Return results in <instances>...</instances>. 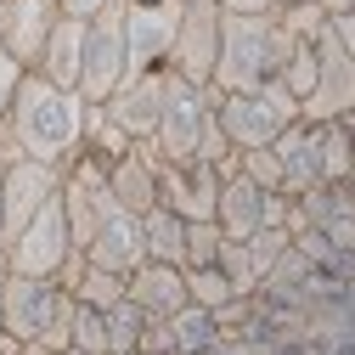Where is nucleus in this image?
Masks as SVG:
<instances>
[{"label":"nucleus","instance_id":"20","mask_svg":"<svg viewBox=\"0 0 355 355\" xmlns=\"http://www.w3.org/2000/svg\"><path fill=\"white\" fill-rule=\"evenodd\" d=\"M277 164H282V192L304 198L310 187H322V158H316V124L310 119H293L282 136L271 141Z\"/></svg>","mask_w":355,"mask_h":355},{"label":"nucleus","instance_id":"10","mask_svg":"<svg viewBox=\"0 0 355 355\" xmlns=\"http://www.w3.org/2000/svg\"><path fill=\"white\" fill-rule=\"evenodd\" d=\"M73 293L57 282V277H23V271H6V282H0V310H6V333H17L23 344L40 338L57 310L68 304Z\"/></svg>","mask_w":355,"mask_h":355},{"label":"nucleus","instance_id":"19","mask_svg":"<svg viewBox=\"0 0 355 355\" xmlns=\"http://www.w3.org/2000/svg\"><path fill=\"white\" fill-rule=\"evenodd\" d=\"M158 164H164V153H158L153 141H136L119 164H107V187H113L119 209L147 214V209L158 203Z\"/></svg>","mask_w":355,"mask_h":355},{"label":"nucleus","instance_id":"1","mask_svg":"<svg viewBox=\"0 0 355 355\" xmlns=\"http://www.w3.org/2000/svg\"><path fill=\"white\" fill-rule=\"evenodd\" d=\"M85 102L79 91H62L46 73H23L12 113L0 124V164L6 158H40V164H57L68 169L79 141H85Z\"/></svg>","mask_w":355,"mask_h":355},{"label":"nucleus","instance_id":"16","mask_svg":"<svg viewBox=\"0 0 355 355\" xmlns=\"http://www.w3.org/2000/svg\"><path fill=\"white\" fill-rule=\"evenodd\" d=\"M102 107H107V119L124 130L130 141H153V136H158V113H164V68L124 73V85H119Z\"/></svg>","mask_w":355,"mask_h":355},{"label":"nucleus","instance_id":"3","mask_svg":"<svg viewBox=\"0 0 355 355\" xmlns=\"http://www.w3.org/2000/svg\"><path fill=\"white\" fill-rule=\"evenodd\" d=\"M214 119H220V130H226V141L237 153L271 147L282 130L299 119V96L288 91L282 79H265V85H254V91H220Z\"/></svg>","mask_w":355,"mask_h":355},{"label":"nucleus","instance_id":"26","mask_svg":"<svg viewBox=\"0 0 355 355\" xmlns=\"http://www.w3.org/2000/svg\"><path fill=\"white\" fill-rule=\"evenodd\" d=\"M130 147H136V141H130L124 130L107 119V107H102V102L85 107V141H79V153H85V158H96V164H119Z\"/></svg>","mask_w":355,"mask_h":355},{"label":"nucleus","instance_id":"8","mask_svg":"<svg viewBox=\"0 0 355 355\" xmlns=\"http://www.w3.org/2000/svg\"><path fill=\"white\" fill-rule=\"evenodd\" d=\"M57 192H62V169L57 164L6 158V181H0V243H12Z\"/></svg>","mask_w":355,"mask_h":355},{"label":"nucleus","instance_id":"17","mask_svg":"<svg viewBox=\"0 0 355 355\" xmlns=\"http://www.w3.org/2000/svg\"><path fill=\"white\" fill-rule=\"evenodd\" d=\"M124 293H130V304H141L147 322H169L181 304H192L187 299V271L181 265H164V259H141L124 277Z\"/></svg>","mask_w":355,"mask_h":355},{"label":"nucleus","instance_id":"15","mask_svg":"<svg viewBox=\"0 0 355 355\" xmlns=\"http://www.w3.org/2000/svg\"><path fill=\"white\" fill-rule=\"evenodd\" d=\"M62 17V0H0V46L23 68H40V51Z\"/></svg>","mask_w":355,"mask_h":355},{"label":"nucleus","instance_id":"9","mask_svg":"<svg viewBox=\"0 0 355 355\" xmlns=\"http://www.w3.org/2000/svg\"><path fill=\"white\" fill-rule=\"evenodd\" d=\"M349 107H355V57L344 51L333 23H322V34H316V85H310L299 119L322 124V119H344Z\"/></svg>","mask_w":355,"mask_h":355},{"label":"nucleus","instance_id":"25","mask_svg":"<svg viewBox=\"0 0 355 355\" xmlns=\"http://www.w3.org/2000/svg\"><path fill=\"white\" fill-rule=\"evenodd\" d=\"M316 158H322V187L355 175V141H349L344 119H322L316 124Z\"/></svg>","mask_w":355,"mask_h":355},{"label":"nucleus","instance_id":"29","mask_svg":"<svg viewBox=\"0 0 355 355\" xmlns=\"http://www.w3.org/2000/svg\"><path fill=\"white\" fill-rule=\"evenodd\" d=\"M79 304H91V310H113L119 299H124V277L119 271H102V265H91L85 259V271H79V282L68 288Z\"/></svg>","mask_w":355,"mask_h":355},{"label":"nucleus","instance_id":"34","mask_svg":"<svg viewBox=\"0 0 355 355\" xmlns=\"http://www.w3.org/2000/svg\"><path fill=\"white\" fill-rule=\"evenodd\" d=\"M327 23H333V34L344 40V51L355 57V12H338V17H327Z\"/></svg>","mask_w":355,"mask_h":355},{"label":"nucleus","instance_id":"31","mask_svg":"<svg viewBox=\"0 0 355 355\" xmlns=\"http://www.w3.org/2000/svg\"><path fill=\"white\" fill-rule=\"evenodd\" d=\"M68 349H91V355H107V310L73 304V344H68Z\"/></svg>","mask_w":355,"mask_h":355},{"label":"nucleus","instance_id":"11","mask_svg":"<svg viewBox=\"0 0 355 355\" xmlns=\"http://www.w3.org/2000/svg\"><path fill=\"white\" fill-rule=\"evenodd\" d=\"M62 209H68V232H73V243L85 248V243H91V232L119 209V198H113V187H107V164L73 153V164L62 169Z\"/></svg>","mask_w":355,"mask_h":355},{"label":"nucleus","instance_id":"13","mask_svg":"<svg viewBox=\"0 0 355 355\" xmlns=\"http://www.w3.org/2000/svg\"><path fill=\"white\" fill-rule=\"evenodd\" d=\"M158 203L181 220H214L220 203V169L203 158H164L158 164Z\"/></svg>","mask_w":355,"mask_h":355},{"label":"nucleus","instance_id":"36","mask_svg":"<svg viewBox=\"0 0 355 355\" xmlns=\"http://www.w3.org/2000/svg\"><path fill=\"white\" fill-rule=\"evenodd\" d=\"M226 12H277V6H288V0H220Z\"/></svg>","mask_w":355,"mask_h":355},{"label":"nucleus","instance_id":"27","mask_svg":"<svg viewBox=\"0 0 355 355\" xmlns=\"http://www.w3.org/2000/svg\"><path fill=\"white\" fill-rule=\"evenodd\" d=\"M141 333H147V316H141V304H130V293H124L107 310V355H136Z\"/></svg>","mask_w":355,"mask_h":355},{"label":"nucleus","instance_id":"28","mask_svg":"<svg viewBox=\"0 0 355 355\" xmlns=\"http://www.w3.org/2000/svg\"><path fill=\"white\" fill-rule=\"evenodd\" d=\"M187 299L203 304V310H226L237 299V288H232V277L220 265H187Z\"/></svg>","mask_w":355,"mask_h":355},{"label":"nucleus","instance_id":"7","mask_svg":"<svg viewBox=\"0 0 355 355\" xmlns=\"http://www.w3.org/2000/svg\"><path fill=\"white\" fill-rule=\"evenodd\" d=\"M73 248H79V243H73V232H68V209H62V192H57V198L6 243V259H12V271H23V277H57L62 259H68Z\"/></svg>","mask_w":355,"mask_h":355},{"label":"nucleus","instance_id":"12","mask_svg":"<svg viewBox=\"0 0 355 355\" xmlns=\"http://www.w3.org/2000/svg\"><path fill=\"white\" fill-rule=\"evenodd\" d=\"M124 6V46H130V73L164 68L175 23H181L187 0H119Z\"/></svg>","mask_w":355,"mask_h":355},{"label":"nucleus","instance_id":"2","mask_svg":"<svg viewBox=\"0 0 355 355\" xmlns=\"http://www.w3.org/2000/svg\"><path fill=\"white\" fill-rule=\"evenodd\" d=\"M288 40L293 34L277 12H226V23H220L214 91H254L265 79H282Z\"/></svg>","mask_w":355,"mask_h":355},{"label":"nucleus","instance_id":"35","mask_svg":"<svg viewBox=\"0 0 355 355\" xmlns=\"http://www.w3.org/2000/svg\"><path fill=\"white\" fill-rule=\"evenodd\" d=\"M113 0H62V12L68 17H96V12H107Z\"/></svg>","mask_w":355,"mask_h":355},{"label":"nucleus","instance_id":"39","mask_svg":"<svg viewBox=\"0 0 355 355\" xmlns=\"http://www.w3.org/2000/svg\"><path fill=\"white\" fill-rule=\"evenodd\" d=\"M6 271H12V259H6V243H0V282H6Z\"/></svg>","mask_w":355,"mask_h":355},{"label":"nucleus","instance_id":"14","mask_svg":"<svg viewBox=\"0 0 355 355\" xmlns=\"http://www.w3.org/2000/svg\"><path fill=\"white\" fill-rule=\"evenodd\" d=\"M288 243H293V232H282V226H259L254 237H226L214 265L232 277L237 293H254L265 277H271V265L288 254Z\"/></svg>","mask_w":355,"mask_h":355},{"label":"nucleus","instance_id":"38","mask_svg":"<svg viewBox=\"0 0 355 355\" xmlns=\"http://www.w3.org/2000/svg\"><path fill=\"white\" fill-rule=\"evenodd\" d=\"M23 355H62V349H51V344H40V338H28V344H23Z\"/></svg>","mask_w":355,"mask_h":355},{"label":"nucleus","instance_id":"21","mask_svg":"<svg viewBox=\"0 0 355 355\" xmlns=\"http://www.w3.org/2000/svg\"><path fill=\"white\" fill-rule=\"evenodd\" d=\"M265 187H254L243 169L232 175H220V203H214V226L226 232V237H254L265 226Z\"/></svg>","mask_w":355,"mask_h":355},{"label":"nucleus","instance_id":"33","mask_svg":"<svg viewBox=\"0 0 355 355\" xmlns=\"http://www.w3.org/2000/svg\"><path fill=\"white\" fill-rule=\"evenodd\" d=\"M23 62L6 51V46H0V124H6V113H12V96H17V85H23Z\"/></svg>","mask_w":355,"mask_h":355},{"label":"nucleus","instance_id":"18","mask_svg":"<svg viewBox=\"0 0 355 355\" xmlns=\"http://www.w3.org/2000/svg\"><path fill=\"white\" fill-rule=\"evenodd\" d=\"M85 259H91V265H102V271L130 277V271H136V265L147 259V243H141V214L113 209L102 226L91 232V243H85Z\"/></svg>","mask_w":355,"mask_h":355},{"label":"nucleus","instance_id":"5","mask_svg":"<svg viewBox=\"0 0 355 355\" xmlns=\"http://www.w3.org/2000/svg\"><path fill=\"white\" fill-rule=\"evenodd\" d=\"M130 73V46H124V6L113 0L107 12L85 17V68H79V96L107 102Z\"/></svg>","mask_w":355,"mask_h":355},{"label":"nucleus","instance_id":"6","mask_svg":"<svg viewBox=\"0 0 355 355\" xmlns=\"http://www.w3.org/2000/svg\"><path fill=\"white\" fill-rule=\"evenodd\" d=\"M220 23H226V6H220V0H187V6H181V23H175V40H169L164 68L181 73V79H198V85H214Z\"/></svg>","mask_w":355,"mask_h":355},{"label":"nucleus","instance_id":"22","mask_svg":"<svg viewBox=\"0 0 355 355\" xmlns=\"http://www.w3.org/2000/svg\"><path fill=\"white\" fill-rule=\"evenodd\" d=\"M79 68H85V17H57L46 51H40V68L28 73H46L51 85H62V91H79Z\"/></svg>","mask_w":355,"mask_h":355},{"label":"nucleus","instance_id":"32","mask_svg":"<svg viewBox=\"0 0 355 355\" xmlns=\"http://www.w3.org/2000/svg\"><path fill=\"white\" fill-rule=\"evenodd\" d=\"M237 169L248 175L254 187L282 192V164H277V153H271V147H248V153H237Z\"/></svg>","mask_w":355,"mask_h":355},{"label":"nucleus","instance_id":"24","mask_svg":"<svg viewBox=\"0 0 355 355\" xmlns=\"http://www.w3.org/2000/svg\"><path fill=\"white\" fill-rule=\"evenodd\" d=\"M164 327L175 338V355H209L220 344V322H214V310H203V304H181Z\"/></svg>","mask_w":355,"mask_h":355},{"label":"nucleus","instance_id":"4","mask_svg":"<svg viewBox=\"0 0 355 355\" xmlns=\"http://www.w3.org/2000/svg\"><path fill=\"white\" fill-rule=\"evenodd\" d=\"M214 102H220L214 85H198V79H181V73L164 68V113H158L153 147L164 158H198V141L214 119Z\"/></svg>","mask_w":355,"mask_h":355},{"label":"nucleus","instance_id":"23","mask_svg":"<svg viewBox=\"0 0 355 355\" xmlns=\"http://www.w3.org/2000/svg\"><path fill=\"white\" fill-rule=\"evenodd\" d=\"M141 243H147V259L181 265L187 259V220L175 214V209H164V203H153L141 214Z\"/></svg>","mask_w":355,"mask_h":355},{"label":"nucleus","instance_id":"41","mask_svg":"<svg viewBox=\"0 0 355 355\" xmlns=\"http://www.w3.org/2000/svg\"><path fill=\"white\" fill-rule=\"evenodd\" d=\"M0 333H6V310H0Z\"/></svg>","mask_w":355,"mask_h":355},{"label":"nucleus","instance_id":"42","mask_svg":"<svg viewBox=\"0 0 355 355\" xmlns=\"http://www.w3.org/2000/svg\"><path fill=\"white\" fill-rule=\"evenodd\" d=\"M0 181H6V164H0Z\"/></svg>","mask_w":355,"mask_h":355},{"label":"nucleus","instance_id":"37","mask_svg":"<svg viewBox=\"0 0 355 355\" xmlns=\"http://www.w3.org/2000/svg\"><path fill=\"white\" fill-rule=\"evenodd\" d=\"M0 355H23V338L17 333H0Z\"/></svg>","mask_w":355,"mask_h":355},{"label":"nucleus","instance_id":"30","mask_svg":"<svg viewBox=\"0 0 355 355\" xmlns=\"http://www.w3.org/2000/svg\"><path fill=\"white\" fill-rule=\"evenodd\" d=\"M220 243H226V232H220L214 220H187V259H181V271L187 265H214Z\"/></svg>","mask_w":355,"mask_h":355},{"label":"nucleus","instance_id":"40","mask_svg":"<svg viewBox=\"0 0 355 355\" xmlns=\"http://www.w3.org/2000/svg\"><path fill=\"white\" fill-rule=\"evenodd\" d=\"M62 355H91V349H62Z\"/></svg>","mask_w":355,"mask_h":355}]
</instances>
